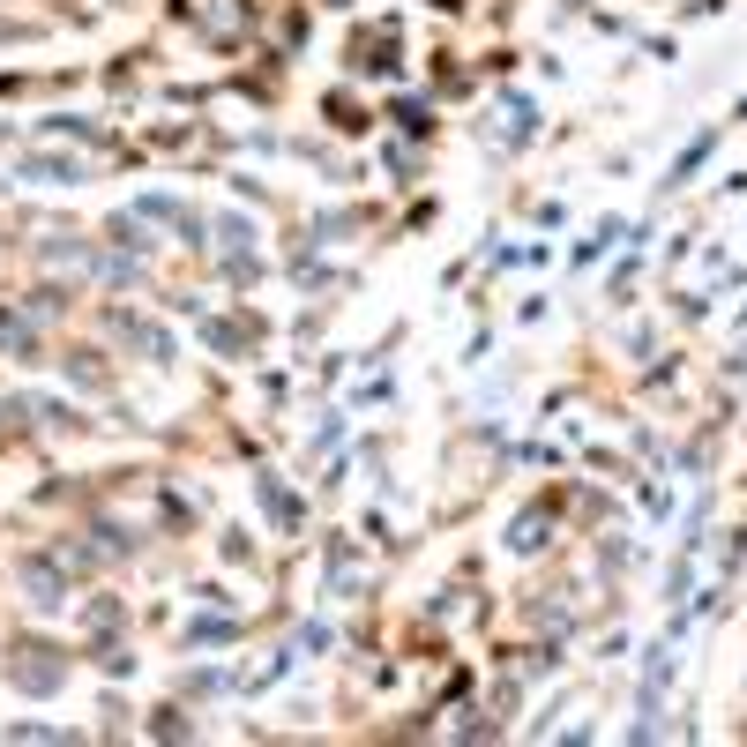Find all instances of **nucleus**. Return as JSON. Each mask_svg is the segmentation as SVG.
<instances>
[{
    "label": "nucleus",
    "instance_id": "3",
    "mask_svg": "<svg viewBox=\"0 0 747 747\" xmlns=\"http://www.w3.org/2000/svg\"><path fill=\"white\" fill-rule=\"evenodd\" d=\"M538 531H546V516H523V523H516V538H508V546H516V553H531V546H538Z\"/></svg>",
    "mask_w": 747,
    "mask_h": 747
},
{
    "label": "nucleus",
    "instance_id": "2",
    "mask_svg": "<svg viewBox=\"0 0 747 747\" xmlns=\"http://www.w3.org/2000/svg\"><path fill=\"white\" fill-rule=\"evenodd\" d=\"M0 344H8V352H30V322H15V314H0Z\"/></svg>",
    "mask_w": 747,
    "mask_h": 747
},
{
    "label": "nucleus",
    "instance_id": "1",
    "mask_svg": "<svg viewBox=\"0 0 747 747\" xmlns=\"http://www.w3.org/2000/svg\"><path fill=\"white\" fill-rule=\"evenodd\" d=\"M23 180H75V165H60V157H30Z\"/></svg>",
    "mask_w": 747,
    "mask_h": 747
}]
</instances>
